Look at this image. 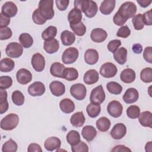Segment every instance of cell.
<instances>
[{
	"instance_id": "cell-1",
	"label": "cell",
	"mask_w": 152,
	"mask_h": 152,
	"mask_svg": "<svg viewBox=\"0 0 152 152\" xmlns=\"http://www.w3.org/2000/svg\"><path fill=\"white\" fill-rule=\"evenodd\" d=\"M74 8L83 12L88 18L94 17L98 10L97 4L91 0H75L74 2Z\"/></svg>"
},
{
	"instance_id": "cell-2",
	"label": "cell",
	"mask_w": 152,
	"mask_h": 152,
	"mask_svg": "<svg viewBox=\"0 0 152 152\" xmlns=\"http://www.w3.org/2000/svg\"><path fill=\"white\" fill-rule=\"evenodd\" d=\"M136 5L131 1L123 3L116 12L123 19L127 21L128 18H132L137 12Z\"/></svg>"
},
{
	"instance_id": "cell-3",
	"label": "cell",
	"mask_w": 152,
	"mask_h": 152,
	"mask_svg": "<svg viewBox=\"0 0 152 152\" xmlns=\"http://www.w3.org/2000/svg\"><path fill=\"white\" fill-rule=\"evenodd\" d=\"M53 0H41L39 3V10L40 14L46 20L52 19L54 16Z\"/></svg>"
},
{
	"instance_id": "cell-4",
	"label": "cell",
	"mask_w": 152,
	"mask_h": 152,
	"mask_svg": "<svg viewBox=\"0 0 152 152\" xmlns=\"http://www.w3.org/2000/svg\"><path fill=\"white\" fill-rule=\"evenodd\" d=\"M19 123V117L17 114L10 113L1 121V128L5 131H11L15 128Z\"/></svg>"
},
{
	"instance_id": "cell-5",
	"label": "cell",
	"mask_w": 152,
	"mask_h": 152,
	"mask_svg": "<svg viewBox=\"0 0 152 152\" xmlns=\"http://www.w3.org/2000/svg\"><path fill=\"white\" fill-rule=\"evenodd\" d=\"M23 52V48L21 45L17 42H11L6 47L5 53L9 57L13 58H19Z\"/></svg>"
},
{
	"instance_id": "cell-6",
	"label": "cell",
	"mask_w": 152,
	"mask_h": 152,
	"mask_svg": "<svg viewBox=\"0 0 152 152\" xmlns=\"http://www.w3.org/2000/svg\"><path fill=\"white\" fill-rule=\"evenodd\" d=\"M78 50L74 47L68 48L64 50L62 56V62L65 64H71L76 61L78 57Z\"/></svg>"
},
{
	"instance_id": "cell-7",
	"label": "cell",
	"mask_w": 152,
	"mask_h": 152,
	"mask_svg": "<svg viewBox=\"0 0 152 152\" xmlns=\"http://www.w3.org/2000/svg\"><path fill=\"white\" fill-rule=\"evenodd\" d=\"M70 93L71 96L76 100H83L87 94V89L86 86L81 83L73 84L70 88Z\"/></svg>"
},
{
	"instance_id": "cell-8",
	"label": "cell",
	"mask_w": 152,
	"mask_h": 152,
	"mask_svg": "<svg viewBox=\"0 0 152 152\" xmlns=\"http://www.w3.org/2000/svg\"><path fill=\"white\" fill-rule=\"evenodd\" d=\"M105 93L103 86L99 85L91 90L90 96V100L91 103L101 104L105 100Z\"/></svg>"
},
{
	"instance_id": "cell-9",
	"label": "cell",
	"mask_w": 152,
	"mask_h": 152,
	"mask_svg": "<svg viewBox=\"0 0 152 152\" xmlns=\"http://www.w3.org/2000/svg\"><path fill=\"white\" fill-rule=\"evenodd\" d=\"M118 71L117 68L111 62H106L103 64L100 69V74L104 78H112L115 76Z\"/></svg>"
},
{
	"instance_id": "cell-10",
	"label": "cell",
	"mask_w": 152,
	"mask_h": 152,
	"mask_svg": "<svg viewBox=\"0 0 152 152\" xmlns=\"http://www.w3.org/2000/svg\"><path fill=\"white\" fill-rule=\"evenodd\" d=\"M108 113L113 118L119 117L123 111V107L121 103L116 100L111 101L107 106Z\"/></svg>"
},
{
	"instance_id": "cell-11",
	"label": "cell",
	"mask_w": 152,
	"mask_h": 152,
	"mask_svg": "<svg viewBox=\"0 0 152 152\" xmlns=\"http://www.w3.org/2000/svg\"><path fill=\"white\" fill-rule=\"evenodd\" d=\"M31 63L33 68L37 72L42 71L45 66V58L39 53H36L32 56Z\"/></svg>"
},
{
	"instance_id": "cell-12",
	"label": "cell",
	"mask_w": 152,
	"mask_h": 152,
	"mask_svg": "<svg viewBox=\"0 0 152 152\" xmlns=\"http://www.w3.org/2000/svg\"><path fill=\"white\" fill-rule=\"evenodd\" d=\"M45 92V86L44 84L40 81H36L32 83L28 87V94L33 97L40 96Z\"/></svg>"
},
{
	"instance_id": "cell-13",
	"label": "cell",
	"mask_w": 152,
	"mask_h": 152,
	"mask_svg": "<svg viewBox=\"0 0 152 152\" xmlns=\"http://www.w3.org/2000/svg\"><path fill=\"white\" fill-rule=\"evenodd\" d=\"M126 133V127L122 123L115 124L110 131V135L115 140L122 138Z\"/></svg>"
},
{
	"instance_id": "cell-14",
	"label": "cell",
	"mask_w": 152,
	"mask_h": 152,
	"mask_svg": "<svg viewBox=\"0 0 152 152\" xmlns=\"http://www.w3.org/2000/svg\"><path fill=\"white\" fill-rule=\"evenodd\" d=\"M18 11V8L15 4L11 1L5 2L1 8V13L8 17H14Z\"/></svg>"
},
{
	"instance_id": "cell-15",
	"label": "cell",
	"mask_w": 152,
	"mask_h": 152,
	"mask_svg": "<svg viewBox=\"0 0 152 152\" xmlns=\"http://www.w3.org/2000/svg\"><path fill=\"white\" fill-rule=\"evenodd\" d=\"M16 78L18 82L21 84H27L32 80L31 73L26 68L20 69L17 74Z\"/></svg>"
},
{
	"instance_id": "cell-16",
	"label": "cell",
	"mask_w": 152,
	"mask_h": 152,
	"mask_svg": "<svg viewBox=\"0 0 152 152\" xmlns=\"http://www.w3.org/2000/svg\"><path fill=\"white\" fill-rule=\"evenodd\" d=\"M107 37V32L101 28H94L90 34L91 40L96 43H101L104 42L106 39Z\"/></svg>"
},
{
	"instance_id": "cell-17",
	"label": "cell",
	"mask_w": 152,
	"mask_h": 152,
	"mask_svg": "<svg viewBox=\"0 0 152 152\" xmlns=\"http://www.w3.org/2000/svg\"><path fill=\"white\" fill-rule=\"evenodd\" d=\"M139 97V94L138 90L134 88H128L122 98L124 101L128 104H131L137 101Z\"/></svg>"
},
{
	"instance_id": "cell-18",
	"label": "cell",
	"mask_w": 152,
	"mask_h": 152,
	"mask_svg": "<svg viewBox=\"0 0 152 152\" xmlns=\"http://www.w3.org/2000/svg\"><path fill=\"white\" fill-rule=\"evenodd\" d=\"M49 88L53 95L55 96H61L65 92V85L59 81H53L50 83Z\"/></svg>"
},
{
	"instance_id": "cell-19",
	"label": "cell",
	"mask_w": 152,
	"mask_h": 152,
	"mask_svg": "<svg viewBox=\"0 0 152 152\" xmlns=\"http://www.w3.org/2000/svg\"><path fill=\"white\" fill-rule=\"evenodd\" d=\"M61 145V141L59 138L56 137H50L47 138L45 142L44 146L46 150L52 151L55 150H58L60 148Z\"/></svg>"
},
{
	"instance_id": "cell-20",
	"label": "cell",
	"mask_w": 152,
	"mask_h": 152,
	"mask_svg": "<svg viewBox=\"0 0 152 152\" xmlns=\"http://www.w3.org/2000/svg\"><path fill=\"white\" fill-rule=\"evenodd\" d=\"M99 60V53L94 49H88L84 53V61L89 65H94Z\"/></svg>"
},
{
	"instance_id": "cell-21",
	"label": "cell",
	"mask_w": 152,
	"mask_h": 152,
	"mask_svg": "<svg viewBox=\"0 0 152 152\" xmlns=\"http://www.w3.org/2000/svg\"><path fill=\"white\" fill-rule=\"evenodd\" d=\"M43 48L48 53H54L56 52L59 48V42L56 39L46 40L44 42Z\"/></svg>"
},
{
	"instance_id": "cell-22",
	"label": "cell",
	"mask_w": 152,
	"mask_h": 152,
	"mask_svg": "<svg viewBox=\"0 0 152 152\" xmlns=\"http://www.w3.org/2000/svg\"><path fill=\"white\" fill-rule=\"evenodd\" d=\"M99 76V73L95 69H89L86 72L83 77L84 82L86 84H93L97 82Z\"/></svg>"
},
{
	"instance_id": "cell-23",
	"label": "cell",
	"mask_w": 152,
	"mask_h": 152,
	"mask_svg": "<svg viewBox=\"0 0 152 152\" xmlns=\"http://www.w3.org/2000/svg\"><path fill=\"white\" fill-rule=\"evenodd\" d=\"M138 120L140 124L145 127H152V113L150 111H144L140 113Z\"/></svg>"
},
{
	"instance_id": "cell-24",
	"label": "cell",
	"mask_w": 152,
	"mask_h": 152,
	"mask_svg": "<svg viewBox=\"0 0 152 152\" xmlns=\"http://www.w3.org/2000/svg\"><path fill=\"white\" fill-rule=\"evenodd\" d=\"M115 0H104L102 1L100 6V11L104 15L110 14L115 7Z\"/></svg>"
},
{
	"instance_id": "cell-25",
	"label": "cell",
	"mask_w": 152,
	"mask_h": 152,
	"mask_svg": "<svg viewBox=\"0 0 152 152\" xmlns=\"http://www.w3.org/2000/svg\"><path fill=\"white\" fill-rule=\"evenodd\" d=\"M136 74L135 71L131 68L124 69L120 75L121 80L125 83H131L135 80Z\"/></svg>"
},
{
	"instance_id": "cell-26",
	"label": "cell",
	"mask_w": 152,
	"mask_h": 152,
	"mask_svg": "<svg viewBox=\"0 0 152 152\" xmlns=\"http://www.w3.org/2000/svg\"><path fill=\"white\" fill-rule=\"evenodd\" d=\"M81 135L87 141H92L97 135L96 128L91 125H86L83 127Z\"/></svg>"
},
{
	"instance_id": "cell-27",
	"label": "cell",
	"mask_w": 152,
	"mask_h": 152,
	"mask_svg": "<svg viewBox=\"0 0 152 152\" xmlns=\"http://www.w3.org/2000/svg\"><path fill=\"white\" fill-rule=\"evenodd\" d=\"M82 13L78 9L74 8L68 13V20L69 24H75L81 22Z\"/></svg>"
},
{
	"instance_id": "cell-28",
	"label": "cell",
	"mask_w": 152,
	"mask_h": 152,
	"mask_svg": "<svg viewBox=\"0 0 152 152\" xmlns=\"http://www.w3.org/2000/svg\"><path fill=\"white\" fill-rule=\"evenodd\" d=\"M127 50L125 48H120L113 53V58L120 65L124 64L127 61Z\"/></svg>"
},
{
	"instance_id": "cell-29",
	"label": "cell",
	"mask_w": 152,
	"mask_h": 152,
	"mask_svg": "<svg viewBox=\"0 0 152 152\" xmlns=\"http://www.w3.org/2000/svg\"><path fill=\"white\" fill-rule=\"evenodd\" d=\"M65 69L64 65L59 62L53 63L50 68V72L52 76L63 78L64 71Z\"/></svg>"
},
{
	"instance_id": "cell-30",
	"label": "cell",
	"mask_w": 152,
	"mask_h": 152,
	"mask_svg": "<svg viewBox=\"0 0 152 152\" xmlns=\"http://www.w3.org/2000/svg\"><path fill=\"white\" fill-rule=\"evenodd\" d=\"M59 107L62 112L65 113H70L75 109L74 103L68 98L62 99L59 103Z\"/></svg>"
},
{
	"instance_id": "cell-31",
	"label": "cell",
	"mask_w": 152,
	"mask_h": 152,
	"mask_svg": "<svg viewBox=\"0 0 152 152\" xmlns=\"http://www.w3.org/2000/svg\"><path fill=\"white\" fill-rule=\"evenodd\" d=\"M61 40L65 46H70L75 40V34L69 30H64L61 34Z\"/></svg>"
},
{
	"instance_id": "cell-32",
	"label": "cell",
	"mask_w": 152,
	"mask_h": 152,
	"mask_svg": "<svg viewBox=\"0 0 152 152\" xmlns=\"http://www.w3.org/2000/svg\"><path fill=\"white\" fill-rule=\"evenodd\" d=\"M85 121V116L83 112H77L74 113L70 118L71 124L75 127L82 126L84 125Z\"/></svg>"
},
{
	"instance_id": "cell-33",
	"label": "cell",
	"mask_w": 152,
	"mask_h": 152,
	"mask_svg": "<svg viewBox=\"0 0 152 152\" xmlns=\"http://www.w3.org/2000/svg\"><path fill=\"white\" fill-rule=\"evenodd\" d=\"M15 66L14 61L8 58H3L0 62V70L2 72H8L11 71Z\"/></svg>"
},
{
	"instance_id": "cell-34",
	"label": "cell",
	"mask_w": 152,
	"mask_h": 152,
	"mask_svg": "<svg viewBox=\"0 0 152 152\" xmlns=\"http://www.w3.org/2000/svg\"><path fill=\"white\" fill-rule=\"evenodd\" d=\"M86 111L90 118H96L101 112L100 104L95 103H91L87 105Z\"/></svg>"
},
{
	"instance_id": "cell-35",
	"label": "cell",
	"mask_w": 152,
	"mask_h": 152,
	"mask_svg": "<svg viewBox=\"0 0 152 152\" xmlns=\"http://www.w3.org/2000/svg\"><path fill=\"white\" fill-rule=\"evenodd\" d=\"M111 125L110 121L106 117H101L96 121V126L101 132H106L109 130Z\"/></svg>"
},
{
	"instance_id": "cell-36",
	"label": "cell",
	"mask_w": 152,
	"mask_h": 152,
	"mask_svg": "<svg viewBox=\"0 0 152 152\" xmlns=\"http://www.w3.org/2000/svg\"><path fill=\"white\" fill-rule=\"evenodd\" d=\"M7 101V92L4 89L0 88V113L3 114L8 109Z\"/></svg>"
},
{
	"instance_id": "cell-37",
	"label": "cell",
	"mask_w": 152,
	"mask_h": 152,
	"mask_svg": "<svg viewBox=\"0 0 152 152\" xmlns=\"http://www.w3.org/2000/svg\"><path fill=\"white\" fill-rule=\"evenodd\" d=\"M78 72L74 68H65L64 71L63 78L67 81H74L78 78Z\"/></svg>"
},
{
	"instance_id": "cell-38",
	"label": "cell",
	"mask_w": 152,
	"mask_h": 152,
	"mask_svg": "<svg viewBox=\"0 0 152 152\" xmlns=\"http://www.w3.org/2000/svg\"><path fill=\"white\" fill-rule=\"evenodd\" d=\"M57 33V28L56 27L50 26L47 27L42 33V37L45 41L54 39Z\"/></svg>"
},
{
	"instance_id": "cell-39",
	"label": "cell",
	"mask_w": 152,
	"mask_h": 152,
	"mask_svg": "<svg viewBox=\"0 0 152 152\" xmlns=\"http://www.w3.org/2000/svg\"><path fill=\"white\" fill-rule=\"evenodd\" d=\"M19 41L24 48H30L33 43V39L30 34L27 33H21L19 36Z\"/></svg>"
},
{
	"instance_id": "cell-40",
	"label": "cell",
	"mask_w": 152,
	"mask_h": 152,
	"mask_svg": "<svg viewBox=\"0 0 152 152\" xmlns=\"http://www.w3.org/2000/svg\"><path fill=\"white\" fill-rule=\"evenodd\" d=\"M66 141L72 146L77 144L80 141V135L75 130L70 131L66 135Z\"/></svg>"
},
{
	"instance_id": "cell-41",
	"label": "cell",
	"mask_w": 152,
	"mask_h": 152,
	"mask_svg": "<svg viewBox=\"0 0 152 152\" xmlns=\"http://www.w3.org/2000/svg\"><path fill=\"white\" fill-rule=\"evenodd\" d=\"M106 88L110 93L115 95L119 94L122 91L121 85L115 81L109 82L106 85Z\"/></svg>"
},
{
	"instance_id": "cell-42",
	"label": "cell",
	"mask_w": 152,
	"mask_h": 152,
	"mask_svg": "<svg viewBox=\"0 0 152 152\" xmlns=\"http://www.w3.org/2000/svg\"><path fill=\"white\" fill-rule=\"evenodd\" d=\"M17 144L11 138L6 141L2 147V152H15L17 150Z\"/></svg>"
},
{
	"instance_id": "cell-43",
	"label": "cell",
	"mask_w": 152,
	"mask_h": 152,
	"mask_svg": "<svg viewBox=\"0 0 152 152\" xmlns=\"http://www.w3.org/2000/svg\"><path fill=\"white\" fill-rule=\"evenodd\" d=\"M69 26L74 33L78 36H83L86 32V27L83 22L75 24H69Z\"/></svg>"
},
{
	"instance_id": "cell-44",
	"label": "cell",
	"mask_w": 152,
	"mask_h": 152,
	"mask_svg": "<svg viewBox=\"0 0 152 152\" xmlns=\"http://www.w3.org/2000/svg\"><path fill=\"white\" fill-rule=\"evenodd\" d=\"M12 102L17 106H21L24 102V96L23 94L19 90L13 91L11 96Z\"/></svg>"
},
{
	"instance_id": "cell-45",
	"label": "cell",
	"mask_w": 152,
	"mask_h": 152,
	"mask_svg": "<svg viewBox=\"0 0 152 152\" xmlns=\"http://www.w3.org/2000/svg\"><path fill=\"white\" fill-rule=\"evenodd\" d=\"M141 80L146 83L152 81V68L148 67L144 68L140 72Z\"/></svg>"
},
{
	"instance_id": "cell-46",
	"label": "cell",
	"mask_w": 152,
	"mask_h": 152,
	"mask_svg": "<svg viewBox=\"0 0 152 152\" xmlns=\"http://www.w3.org/2000/svg\"><path fill=\"white\" fill-rule=\"evenodd\" d=\"M132 22L134 28L137 30H142L144 27V24L142 20V14H141L135 15L132 17Z\"/></svg>"
},
{
	"instance_id": "cell-47",
	"label": "cell",
	"mask_w": 152,
	"mask_h": 152,
	"mask_svg": "<svg viewBox=\"0 0 152 152\" xmlns=\"http://www.w3.org/2000/svg\"><path fill=\"white\" fill-rule=\"evenodd\" d=\"M140 113V109L138 106L131 105L126 109V115L131 119H136Z\"/></svg>"
},
{
	"instance_id": "cell-48",
	"label": "cell",
	"mask_w": 152,
	"mask_h": 152,
	"mask_svg": "<svg viewBox=\"0 0 152 152\" xmlns=\"http://www.w3.org/2000/svg\"><path fill=\"white\" fill-rule=\"evenodd\" d=\"M12 84V80L10 76L5 75L0 77V88L7 89L10 88Z\"/></svg>"
},
{
	"instance_id": "cell-49",
	"label": "cell",
	"mask_w": 152,
	"mask_h": 152,
	"mask_svg": "<svg viewBox=\"0 0 152 152\" xmlns=\"http://www.w3.org/2000/svg\"><path fill=\"white\" fill-rule=\"evenodd\" d=\"M32 20L33 22L38 25H42L46 22V20L43 18L40 13L38 8L36 9L32 14Z\"/></svg>"
},
{
	"instance_id": "cell-50",
	"label": "cell",
	"mask_w": 152,
	"mask_h": 152,
	"mask_svg": "<svg viewBox=\"0 0 152 152\" xmlns=\"http://www.w3.org/2000/svg\"><path fill=\"white\" fill-rule=\"evenodd\" d=\"M71 150L72 152H88V145L83 141H80L74 145L71 146Z\"/></svg>"
},
{
	"instance_id": "cell-51",
	"label": "cell",
	"mask_w": 152,
	"mask_h": 152,
	"mask_svg": "<svg viewBox=\"0 0 152 152\" xmlns=\"http://www.w3.org/2000/svg\"><path fill=\"white\" fill-rule=\"evenodd\" d=\"M12 31L10 27H0V39L1 40H7L11 37Z\"/></svg>"
},
{
	"instance_id": "cell-52",
	"label": "cell",
	"mask_w": 152,
	"mask_h": 152,
	"mask_svg": "<svg viewBox=\"0 0 152 152\" xmlns=\"http://www.w3.org/2000/svg\"><path fill=\"white\" fill-rule=\"evenodd\" d=\"M121 45V41L118 39H115L110 41L108 43L107 45V48L109 52L114 53Z\"/></svg>"
},
{
	"instance_id": "cell-53",
	"label": "cell",
	"mask_w": 152,
	"mask_h": 152,
	"mask_svg": "<svg viewBox=\"0 0 152 152\" xmlns=\"http://www.w3.org/2000/svg\"><path fill=\"white\" fill-rule=\"evenodd\" d=\"M131 34V30L127 26H121L117 31L116 36L119 37L126 38Z\"/></svg>"
},
{
	"instance_id": "cell-54",
	"label": "cell",
	"mask_w": 152,
	"mask_h": 152,
	"mask_svg": "<svg viewBox=\"0 0 152 152\" xmlns=\"http://www.w3.org/2000/svg\"><path fill=\"white\" fill-rule=\"evenodd\" d=\"M144 59L148 63H152V48L151 46H147L145 48L143 52Z\"/></svg>"
},
{
	"instance_id": "cell-55",
	"label": "cell",
	"mask_w": 152,
	"mask_h": 152,
	"mask_svg": "<svg viewBox=\"0 0 152 152\" xmlns=\"http://www.w3.org/2000/svg\"><path fill=\"white\" fill-rule=\"evenodd\" d=\"M142 20L144 25L151 26L152 25V17H151V10L144 12L142 14Z\"/></svg>"
},
{
	"instance_id": "cell-56",
	"label": "cell",
	"mask_w": 152,
	"mask_h": 152,
	"mask_svg": "<svg viewBox=\"0 0 152 152\" xmlns=\"http://www.w3.org/2000/svg\"><path fill=\"white\" fill-rule=\"evenodd\" d=\"M55 3L59 11H65L67 8L69 1L68 0H56Z\"/></svg>"
},
{
	"instance_id": "cell-57",
	"label": "cell",
	"mask_w": 152,
	"mask_h": 152,
	"mask_svg": "<svg viewBox=\"0 0 152 152\" xmlns=\"http://www.w3.org/2000/svg\"><path fill=\"white\" fill-rule=\"evenodd\" d=\"M10 23V18L4 15L1 12L0 14V27H7Z\"/></svg>"
},
{
	"instance_id": "cell-58",
	"label": "cell",
	"mask_w": 152,
	"mask_h": 152,
	"mask_svg": "<svg viewBox=\"0 0 152 152\" xmlns=\"http://www.w3.org/2000/svg\"><path fill=\"white\" fill-rule=\"evenodd\" d=\"M113 21L117 26H123L126 21L123 19L117 12H116L113 17Z\"/></svg>"
},
{
	"instance_id": "cell-59",
	"label": "cell",
	"mask_w": 152,
	"mask_h": 152,
	"mask_svg": "<svg viewBox=\"0 0 152 152\" xmlns=\"http://www.w3.org/2000/svg\"><path fill=\"white\" fill-rule=\"evenodd\" d=\"M27 151L28 152H33V151L42 152V149L39 144H36V143H31L28 145Z\"/></svg>"
},
{
	"instance_id": "cell-60",
	"label": "cell",
	"mask_w": 152,
	"mask_h": 152,
	"mask_svg": "<svg viewBox=\"0 0 152 152\" xmlns=\"http://www.w3.org/2000/svg\"><path fill=\"white\" fill-rule=\"evenodd\" d=\"M112 152H114V151H131V150L128 148L127 147L124 145H116L115 147H114L112 150Z\"/></svg>"
},
{
	"instance_id": "cell-61",
	"label": "cell",
	"mask_w": 152,
	"mask_h": 152,
	"mask_svg": "<svg viewBox=\"0 0 152 152\" xmlns=\"http://www.w3.org/2000/svg\"><path fill=\"white\" fill-rule=\"evenodd\" d=\"M132 50H133V52L134 53H135L137 54H140L142 51V46L140 44H139V43L134 44L132 46Z\"/></svg>"
},
{
	"instance_id": "cell-62",
	"label": "cell",
	"mask_w": 152,
	"mask_h": 152,
	"mask_svg": "<svg viewBox=\"0 0 152 152\" xmlns=\"http://www.w3.org/2000/svg\"><path fill=\"white\" fill-rule=\"evenodd\" d=\"M137 3L142 8H146L148 7L151 3V1H147V0H137Z\"/></svg>"
},
{
	"instance_id": "cell-63",
	"label": "cell",
	"mask_w": 152,
	"mask_h": 152,
	"mask_svg": "<svg viewBox=\"0 0 152 152\" xmlns=\"http://www.w3.org/2000/svg\"><path fill=\"white\" fill-rule=\"evenodd\" d=\"M151 147H152V142L149 141L148 142L145 146V151H151Z\"/></svg>"
}]
</instances>
